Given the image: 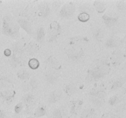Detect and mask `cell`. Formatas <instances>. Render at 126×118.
Segmentation results:
<instances>
[{
  "label": "cell",
  "instance_id": "cell-1",
  "mask_svg": "<svg viewBox=\"0 0 126 118\" xmlns=\"http://www.w3.org/2000/svg\"><path fill=\"white\" fill-rule=\"evenodd\" d=\"M2 30L6 35L14 36L18 34V27L9 17L5 16L2 19Z\"/></svg>",
  "mask_w": 126,
  "mask_h": 118
},
{
  "label": "cell",
  "instance_id": "cell-2",
  "mask_svg": "<svg viewBox=\"0 0 126 118\" xmlns=\"http://www.w3.org/2000/svg\"><path fill=\"white\" fill-rule=\"evenodd\" d=\"M107 73V68L100 67L90 70L88 73L89 78L92 81H96L103 77Z\"/></svg>",
  "mask_w": 126,
  "mask_h": 118
},
{
  "label": "cell",
  "instance_id": "cell-3",
  "mask_svg": "<svg viewBox=\"0 0 126 118\" xmlns=\"http://www.w3.org/2000/svg\"><path fill=\"white\" fill-rule=\"evenodd\" d=\"M75 9H76L75 5L71 2H69L62 8L60 12V16L63 18H68L73 15L75 12Z\"/></svg>",
  "mask_w": 126,
  "mask_h": 118
},
{
  "label": "cell",
  "instance_id": "cell-4",
  "mask_svg": "<svg viewBox=\"0 0 126 118\" xmlns=\"http://www.w3.org/2000/svg\"><path fill=\"white\" fill-rule=\"evenodd\" d=\"M83 54L82 49L78 46L71 47L68 49L67 55L69 58L72 60H78Z\"/></svg>",
  "mask_w": 126,
  "mask_h": 118
},
{
  "label": "cell",
  "instance_id": "cell-5",
  "mask_svg": "<svg viewBox=\"0 0 126 118\" xmlns=\"http://www.w3.org/2000/svg\"><path fill=\"white\" fill-rule=\"evenodd\" d=\"M50 39L51 41L54 40L55 38H57L58 36L60 34L61 31V27L59 23L56 21H54L50 24Z\"/></svg>",
  "mask_w": 126,
  "mask_h": 118
},
{
  "label": "cell",
  "instance_id": "cell-6",
  "mask_svg": "<svg viewBox=\"0 0 126 118\" xmlns=\"http://www.w3.org/2000/svg\"><path fill=\"white\" fill-rule=\"evenodd\" d=\"M16 92L12 89L3 90L0 92V96L3 100L6 101H10L14 98Z\"/></svg>",
  "mask_w": 126,
  "mask_h": 118
},
{
  "label": "cell",
  "instance_id": "cell-7",
  "mask_svg": "<svg viewBox=\"0 0 126 118\" xmlns=\"http://www.w3.org/2000/svg\"><path fill=\"white\" fill-rule=\"evenodd\" d=\"M18 23L20 25V26L23 30H25V31H26L27 33H29V34L32 33V25L28 21L26 20L20 19L18 20Z\"/></svg>",
  "mask_w": 126,
  "mask_h": 118
},
{
  "label": "cell",
  "instance_id": "cell-8",
  "mask_svg": "<svg viewBox=\"0 0 126 118\" xmlns=\"http://www.w3.org/2000/svg\"><path fill=\"white\" fill-rule=\"evenodd\" d=\"M103 19L104 20L105 24L107 26H108V27H111V26L114 25V23L117 21L116 18L108 15H104L103 16Z\"/></svg>",
  "mask_w": 126,
  "mask_h": 118
},
{
  "label": "cell",
  "instance_id": "cell-9",
  "mask_svg": "<svg viewBox=\"0 0 126 118\" xmlns=\"http://www.w3.org/2000/svg\"><path fill=\"white\" fill-rule=\"evenodd\" d=\"M11 86H12V84L9 80L4 78L0 79V89H2V90L9 89Z\"/></svg>",
  "mask_w": 126,
  "mask_h": 118
},
{
  "label": "cell",
  "instance_id": "cell-10",
  "mask_svg": "<svg viewBox=\"0 0 126 118\" xmlns=\"http://www.w3.org/2000/svg\"><path fill=\"white\" fill-rule=\"evenodd\" d=\"M123 60V55L119 52H114L112 56L111 60L114 65H119Z\"/></svg>",
  "mask_w": 126,
  "mask_h": 118
},
{
  "label": "cell",
  "instance_id": "cell-11",
  "mask_svg": "<svg viewBox=\"0 0 126 118\" xmlns=\"http://www.w3.org/2000/svg\"><path fill=\"white\" fill-rule=\"evenodd\" d=\"M48 62H49V65L53 68H55L56 70H59L61 68V65H60V63L56 59H55L53 57L49 58L48 59Z\"/></svg>",
  "mask_w": 126,
  "mask_h": 118
},
{
  "label": "cell",
  "instance_id": "cell-12",
  "mask_svg": "<svg viewBox=\"0 0 126 118\" xmlns=\"http://www.w3.org/2000/svg\"><path fill=\"white\" fill-rule=\"evenodd\" d=\"M90 95L94 98L103 99L105 95V93L103 91L100 90H93L90 92Z\"/></svg>",
  "mask_w": 126,
  "mask_h": 118
},
{
  "label": "cell",
  "instance_id": "cell-13",
  "mask_svg": "<svg viewBox=\"0 0 126 118\" xmlns=\"http://www.w3.org/2000/svg\"><path fill=\"white\" fill-rule=\"evenodd\" d=\"M94 7L95 8L96 11L98 12V13H103L106 9V7L103 2L102 1H96L94 2Z\"/></svg>",
  "mask_w": 126,
  "mask_h": 118
},
{
  "label": "cell",
  "instance_id": "cell-14",
  "mask_svg": "<svg viewBox=\"0 0 126 118\" xmlns=\"http://www.w3.org/2000/svg\"><path fill=\"white\" fill-rule=\"evenodd\" d=\"M30 76V74L29 72L25 70H20L17 72V76L20 79H27L29 78Z\"/></svg>",
  "mask_w": 126,
  "mask_h": 118
},
{
  "label": "cell",
  "instance_id": "cell-15",
  "mask_svg": "<svg viewBox=\"0 0 126 118\" xmlns=\"http://www.w3.org/2000/svg\"><path fill=\"white\" fill-rule=\"evenodd\" d=\"M126 78H121L119 79L118 80L116 81L115 82L113 83V86L111 87L112 90H116L118 89V88L121 87L123 84L126 82Z\"/></svg>",
  "mask_w": 126,
  "mask_h": 118
},
{
  "label": "cell",
  "instance_id": "cell-16",
  "mask_svg": "<svg viewBox=\"0 0 126 118\" xmlns=\"http://www.w3.org/2000/svg\"><path fill=\"white\" fill-rule=\"evenodd\" d=\"M95 115V110L94 109H88L85 110L82 114V118H92Z\"/></svg>",
  "mask_w": 126,
  "mask_h": 118
},
{
  "label": "cell",
  "instance_id": "cell-17",
  "mask_svg": "<svg viewBox=\"0 0 126 118\" xmlns=\"http://www.w3.org/2000/svg\"><path fill=\"white\" fill-rule=\"evenodd\" d=\"M28 66L32 70H36L39 66V62L36 59H32L28 61Z\"/></svg>",
  "mask_w": 126,
  "mask_h": 118
},
{
  "label": "cell",
  "instance_id": "cell-18",
  "mask_svg": "<svg viewBox=\"0 0 126 118\" xmlns=\"http://www.w3.org/2000/svg\"><path fill=\"white\" fill-rule=\"evenodd\" d=\"M60 98V93L58 92H54L51 93L49 97V102L50 103H55L57 102Z\"/></svg>",
  "mask_w": 126,
  "mask_h": 118
},
{
  "label": "cell",
  "instance_id": "cell-19",
  "mask_svg": "<svg viewBox=\"0 0 126 118\" xmlns=\"http://www.w3.org/2000/svg\"><path fill=\"white\" fill-rule=\"evenodd\" d=\"M45 36V31L43 28H40L37 31V40L41 42L44 40Z\"/></svg>",
  "mask_w": 126,
  "mask_h": 118
},
{
  "label": "cell",
  "instance_id": "cell-20",
  "mask_svg": "<svg viewBox=\"0 0 126 118\" xmlns=\"http://www.w3.org/2000/svg\"><path fill=\"white\" fill-rule=\"evenodd\" d=\"M46 113V111L44 107H39L38 109L36 110L35 113H34V116L36 118H41V117L44 116Z\"/></svg>",
  "mask_w": 126,
  "mask_h": 118
},
{
  "label": "cell",
  "instance_id": "cell-21",
  "mask_svg": "<svg viewBox=\"0 0 126 118\" xmlns=\"http://www.w3.org/2000/svg\"><path fill=\"white\" fill-rule=\"evenodd\" d=\"M79 20L81 22H86L89 20L90 15L87 12H82V13L79 14L78 17Z\"/></svg>",
  "mask_w": 126,
  "mask_h": 118
},
{
  "label": "cell",
  "instance_id": "cell-22",
  "mask_svg": "<svg viewBox=\"0 0 126 118\" xmlns=\"http://www.w3.org/2000/svg\"><path fill=\"white\" fill-rule=\"evenodd\" d=\"M82 103H79V102H74L72 104V106H71V114H76L78 112L79 109L81 108V106Z\"/></svg>",
  "mask_w": 126,
  "mask_h": 118
},
{
  "label": "cell",
  "instance_id": "cell-23",
  "mask_svg": "<svg viewBox=\"0 0 126 118\" xmlns=\"http://www.w3.org/2000/svg\"><path fill=\"white\" fill-rule=\"evenodd\" d=\"M40 14L42 16L44 17V16H46L49 14V7L46 5H44V6H42L40 9Z\"/></svg>",
  "mask_w": 126,
  "mask_h": 118
},
{
  "label": "cell",
  "instance_id": "cell-24",
  "mask_svg": "<svg viewBox=\"0 0 126 118\" xmlns=\"http://www.w3.org/2000/svg\"><path fill=\"white\" fill-rule=\"evenodd\" d=\"M23 101H24L25 103H32V102L34 100V97L32 94H30V93H28V94L25 95L23 97Z\"/></svg>",
  "mask_w": 126,
  "mask_h": 118
},
{
  "label": "cell",
  "instance_id": "cell-25",
  "mask_svg": "<svg viewBox=\"0 0 126 118\" xmlns=\"http://www.w3.org/2000/svg\"><path fill=\"white\" fill-rule=\"evenodd\" d=\"M92 102L95 106H101L103 105V102L102 100V99H100V98H94V97H92Z\"/></svg>",
  "mask_w": 126,
  "mask_h": 118
},
{
  "label": "cell",
  "instance_id": "cell-26",
  "mask_svg": "<svg viewBox=\"0 0 126 118\" xmlns=\"http://www.w3.org/2000/svg\"><path fill=\"white\" fill-rule=\"evenodd\" d=\"M117 41L114 39H109L106 42V45L108 47H114L117 45Z\"/></svg>",
  "mask_w": 126,
  "mask_h": 118
},
{
  "label": "cell",
  "instance_id": "cell-27",
  "mask_svg": "<svg viewBox=\"0 0 126 118\" xmlns=\"http://www.w3.org/2000/svg\"><path fill=\"white\" fill-rule=\"evenodd\" d=\"M53 118H63L61 111L59 109H56L52 113Z\"/></svg>",
  "mask_w": 126,
  "mask_h": 118
},
{
  "label": "cell",
  "instance_id": "cell-28",
  "mask_svg": "<svg viewBox=\"0 0 126 118\" xmlns=\"http://www.w3.org/2000/svg\"><path fill=\"white\" fill-rule=\"evenodd\" d=\"M102 118H120L118 115L114 114L113 113H106L102 116Z\"/></svg>",
  "mask_w": 126,
  "mask_h": 118
},
{
  "label": "cell",
  "instance_id": "cell-29",
  "mask_svg": "<svg viewBox=\"0 0 126 118\" xmlns=\"http://www.w3.org/2000/svg\"><path fill=\"white\" fill-rule=\"evenodd\" d=\"M22 108H23V104H22V103H18V104H16V106H15V108H14L15 112L18 114V113H19L20 112L22 111Z\"/></svg>",
  "mask_w": 126,
  "mask_h": 118
},
{
  "label": "cell",
  "instance_id": "cell-30",
  "mask_svg": "<svg viewBox=\"0 0 126 118\" xmlns=\"http://www.w3.org/2000/svg\"><path fill=\"white\" fill-rule=\"evenodd\" d=\"M66 92L68 94H72L75 92V87L71 86H68L65 88Z\"/></svg>",
  "mask_w": 126,
  "mask_h": 118
},
{
  "label": "cell",
  "instance_id": "cell-31",
  "mask_svg": "<svg viewBox=\"0 0 126 118\" xmlns=\"http://www.w3.org/2000/svg\"><path fill=\"white\" fill-rule=\"evenodd\" d=\"M118 98L116 96H114V97H111L109 100V103L111 105H114L116 103L118 102Z\"/></svg>",
  "mask_w": 126,
  "mask_h": 118
},
{
  "label": "cell",
  "instance_id": "cell-32",
  "mask_svg": "<svg viewBox=\"0 0 126 118\" xmlns=\"http://www.w3.org/2000/svg\"><path fill=\"white\" fill-rule=\"evenodd\" d=\"M47 79L48 81L50 82H54V81L55 80V77H54V75H52V74H49L47 76Z\"/></svg>",
  "mask_w": 126,
  "mask_h": 118
},
{
  "label": "cell",
  "instance_id": "cell-33",
  "mask_svg": "<svg viewBox=\"0 0 126 118\" xmlns=\"http://www.w3.org/2000/svg\"><path fill=\"white\" fill-rule=\"evenodd\" d=\"M4 54L5 56L6 57H9L11 55V50L9 49H5L4 51Z\"/></svg>",
  "mask_w": 126,
  "mask_h": 118
},
{
  "label": "cell",
  "instance_id": "cell-34",
  "mask_svg": "<svg viewBox=\"0 0 126 118\" xmlns=\"http://www.w3.org/2000/svg\"><path fill=\"white\" fill-rule=\"evenodd\" d=\"M0 118H6V116L4 111L1 110V109H0Z\"/></svg>",
  "mask_w": 126,
  "mask_h": 118
},
{
  "label": "cell",
  "instance_id": "cell-35",
  "mask_svg": "<svg viewBox=\"0 0 126 118\" xmlns=\"http://www.w3.org/2000/svg\"><path fill=\"white\" fill-rule=\"evenodd\" d=\"M1 19H0V26H1Z\"/></svg>",
  "mask_w": 126,
  "mask_h": 118
},
{
  "label": "cell",
  "instance_id": "cell-36",
  "mask_svg": "<svg viewBox=\"0 0 126 118\" xmlns=\"http://www.w3.org/2000/svg\"><path fill=\"white\" fill-rule=\"evenodd\" d=\"M33 118L32 117H28V118Z\"/></svg>",
  "mask_w": 126,
  "mask_h": 118
}]
</instances>
